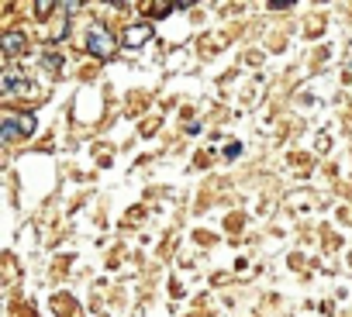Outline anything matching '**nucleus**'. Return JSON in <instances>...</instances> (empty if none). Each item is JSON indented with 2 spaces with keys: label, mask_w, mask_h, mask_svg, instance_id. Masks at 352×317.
Segmentation results:
<instances>
[{
  "label": "nucleus",
  "mask_w": 352,
  "mask_h": 317,
  "mask_svg": "<svg viewBox=\"0 0 352 317\" xmlns=\"http://www.w3.org/2000/svg\"><path fill=\"white\" fill-rule=\"evenodd\" d=\"M239 152H242V145H239V141H232V145H228V158H235Z\"/></svg>",
  "instance_id": "nucleus-6"
},
{
  "label": "nucleus",
  "mask_w": 352,
  "mask_h": 317,
  "mask_svg": "<svg viewBox=\"0 0 352 317\" xmlns=\"http://www.w3.org/2000/svg\"><path fill=\"white\" fill-rule=\"evenodd\" d=\"M25 49V35L21 32H8L4 35V56H18Z\"/></svg>",
  "instance_id": "nucleus-4"
},
{
  "label": "nucleus",
  "mask_w": 352,
  "mask_h": 317,
  "mask_svg": "<svg viewBox=\"0 0 352 317\" xmlns=\"http://www.w3.org/2000/svg\"><path fill=\"white\" fill-rule=\"evenodd\" d=\"M87 49H90L97 59H107L118 45H114V35H111L104 25H90V32H87Z\"/></svg>",
  "instance_id": "nucleus-1"
},
{
  "label": "nucleus",
  "mask_w": 352,
  "mask_h": 317,
  "mask_svg": "<svg viewBox=\"0 0 352 317\" xmlns=\"http://www.w3.org/2000/svg\"><path fill=\"white\" fill-rule=\"evenodd\" d=\"M35 131V117H4V124H0V138L4 141H14L18 134H32Z\"/></svg>",
  "instance_id": "nucleus-2"
},
{
  "label": "nucleus",
  "mask_w": 352,
  "mask_h": 317,
  "mask_svg": "<svg viewBox=\"0 0 352 317\" xmlns=\"http://www.w3.org/2000/svg\"><path fill=\"white\" fill-rule=\"evenodd\" d=\"M152 38V28L148 25H131L128 32H124V45L128 49H138V45H145Z\"/></svg>",
  "instance_id": "nucleus-3"
},
{
  "label": "nucleus",
  "mask_w": 352,
  "mask_h": 317,
  "mask_svg": "<svg viewBox=\"0 0 352 317\" xmlns=\"http://www.w3.org/2000/svg\"><path fill=\"white\" fill-rule=\"evenodd\" d=\"M45 66H49V69H59V66H63V59H59V56H52V52H49V56H45Z\"/></svg>",
  "instance_id": "nucleus-5"
}]
</instances>
